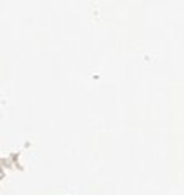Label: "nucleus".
Wrapping results in <instances>:
<instances>
[]
</instances>
